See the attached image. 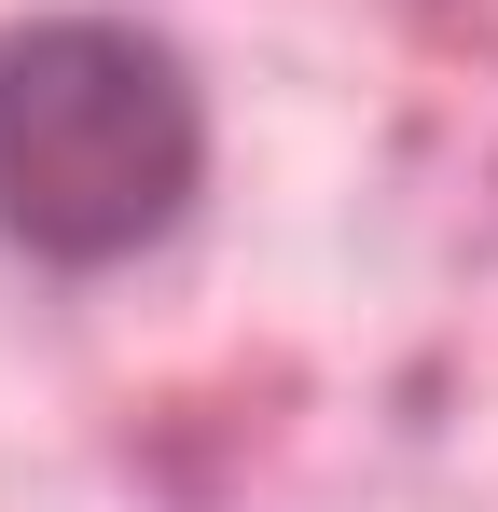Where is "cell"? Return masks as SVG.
<instances>
[{"mask_svg":"<svg viewBox=\"0 0 498 512\" xmlns=\"http://www.w3.org/2000/svg\"><path fill=\"white\" fill-rule=\"evenodd\" d=\"M208 194V84L139 14L0 28V250L42 277H111L166 250Z\"/></svg>","mask_w":498,"mask_h":512,"instance_id":"1","label":"cell"}]
</instances>
